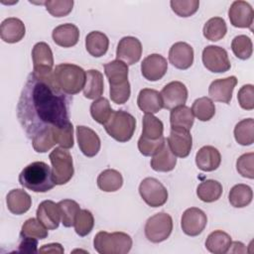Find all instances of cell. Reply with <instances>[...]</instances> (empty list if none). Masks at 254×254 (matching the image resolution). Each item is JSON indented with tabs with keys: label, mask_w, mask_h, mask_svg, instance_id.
Here are the masks:
<instances>
[{
	"label": "cell",
	"mask_w": 254,
	"mask_h": 254,
	"mask_svg": "<svg viewBox=\"0 0 254 254\" xmlns=\"http://www.w3.org/2000/svg\"><path fill=\"white\" fill-rule=\"evenodd\" d=\"M17 117L29 138L46 128L69 122L68 99L53 74L41 77L30 73L17 105Z\"/></svg>",
	"instance_id": "cell-1"
},
{
	"label": "cell",
	"mask_w": 254,
	"mask_h": 254,
	"mask_svg": "<svg viewBox=\"0 0 254 254\" xmlns=\"http://www.w3.org/2000/svg\"><path fill=\"white\" fill-rule=\"evenodd\" d=\"M104 72L108 78L110 98L116 104L127 102L131 94L128 81V65L119 60H114L104 64Z\"/></svg>",
	"instance_id": "cell-2"
},
{
	"label": "cell",
	"mask_w": 254,
	"mask_h": 254,
	"mask_svg": "<svg viewBox=\"0 0 254 254\" xmlns=\"http://www.w3.org/2000/svg\"><path fill=\"white\" fill-rule=\"evenodd\" d=\"M19 184L35 192H46L56 186L52 170L45 162H33L26 166L19 175Z\"/></svg>",
	"instance_id": "cell-3"
},
{
	"label": "cell",
	"mask_w": 254,
	"mask_h": 254,
	"mask_svg": "<svg viewBox=\"0 0 254 254\" xmlns=\"http://www.w3.org/2000/svg\"><path fill=\"white\" fill-rule=\"evenodd\" d=\"M54 80L59 88L67 95H73L83 89L86 71L73 64H60L56 65Z\"/></svg>",
	"instance_id": "cell-4"
},
{
	"label": "cell",
	"mask_w": 254,
	"mask_h": 254,
	"mask_svg": "<svg viewBox=\"0 0 254 254\" xmlns=\"http://www.w3.org/2000/svg\"><path fill=\"white\" fill-rule=\"evenodd\" d=\"M93 246L99 254H126L131 250L132 238L125 232L99 231L93 239Z\"/></svg>",
	"instance_id": "cell-5"
},
{
	"label": "cell",
	"mask_w": 254,
	"mask_h": 254,
	"mask_svg": "<svg viewBox=\"0 0 254 254\" xmlns=\"http://www.w3.org/2000/svg\"><path fill=\"white\" fill-rule=\"evenodd\" d=\"M103 126L110 137L118 142L124 143L133 137L136 129V119L124 110H116L112 112Z\"/></svg>",
	"instance_id": "cell-6"
},
{
	"label": "cell",
	"mask_w": 254,
	"mask_h": 254,
	"mask_svg": "<svg viewBox=\"0 0 254 254\" xmlns=\"http://www.w3.org/2000/svg\"><path fill=\"white\" fill-rule=\"evenodd\" d=\"M52 163V174L56 185H64L68 183L74 173L72 157L70 153L62 147L55 148L50 153Z\"/></svg>",
	"instance_id": "cell-7"
},
{
	"label": "cell",
	"mask_w": 254,
	"mask_h": 254,
	"mask_svg": "<svg viewBox=\"0 0 254 254\" xmlns=\"http://www.w3.org/2000/svg\"><path fill=\"white\" fill-rule=\"evenodd\" d=\"M173 219L166 212H159L149 217L145 224V235L153 243L165 241L172 233Z\"/></svg>",
	"instance_id": "cell-8"
},
{
	"label": "cell",
	"mask_w": 254,
	"mask_h": 254,
	"mask_svg": "<svg viewBox=\"0 0 254 254\" xmlns=\"http://www.w3.org/2000/svg\"><path fill=\"white\" fill-rule=\"evenodd\" d=\"M139 193L151 207L162 206L168 200L167 189L155 178L144 179L139 186Z\"/></svg>",
	"instance_id": "cell-9"
},
{
	"label": "cell",
	"mask_w": 254,
	"mask_h": 254,
	"mask_svg": "<svg viewBox=\"0 0 254 254\" xmlns=\"http://www.w3.org/2000/svg\"><path fill=\"white\" fill-rule=\"evenodd\" d=\"M33 73L37 76H49L53 74L54 57L50 46L45 42L37 43L32 50Z\"/></svg>",
	"instance_id": "cell-10"
},
{
	"label": "cell",
	"mask_w": 254,
	"mask_h": 254,
	"mask_svg": "<svg viewBox=\"0 0 254 254\" xmlns=\"http://www.w3.org/2000/svg\"><path fill=\"white\" fill-rule=\"evenodd\" d=\"M203 65L211 72L221 73L230 69L227 52L218 46H207L202 51Z\"/></svg>",
	"instance_id": "cell-11"
},
{
	"label": "cell",
	"mask_w": 254,
	"mask_h": 254,
	"mask_svg": "<svg viewBox=\"0 0 254 254\" xmlns=\"http://www.w3.org/2000/svg\"><path fill=\"white\" fill-rule=\"evenodd\" d=\"M167 142L173 154L179 158L188 157L192 147V137L190 130L180 127H171Z\"/></svg>",
	"instance_id": "cell-12"
},
{
	"label": "cell",
	"mask_w": 254,
	"mask_h": 254,
	"mask_svg": "<svg viewBox=\"0 0 254 254\" xmlns=\"http://www.w3.org/2000/svg\"><path fill=\"white\" fill-rule=\"evenodd\" d=\"M207 223L206 214L197 207H190L185 210L182 215L181 226L189 236H197L205 228Z\"/></svg>",
	"instance_id": "cell-13"
},
{
	"label": "cell",
	"mask_w": 254,
	"mask_h": 254,
	"mask_svg": "<svg viewBox=\"0 0 254 254\" xmlns=\"http://www.w3.org/2000/svg\"><path fill=\"white\" fill-rule=\"evenodd\" d=\"M160 93L163 99L164 108L170 110L185 105L188 99V88L181 81L169 82L163 87Z\"/></svg>",
	"instance_id": "cell-14"
},
{
	"label": "cell",
	"mask_w": 254,
	"mask_h": 254,
	"mask_svg": "<svg viewBox=\"0 0 254 254\" xmlns=\"http://www.w3.org/2000/svg\"><path fill=\"white\" fill-rule=\"evenodd\" d=\"M142 56V45L141 42L131 36L123 37L117 46L116 58L122 61L127 65H131L139 62Z\"/></svg>",
	"instance_id": "cell-15"
},
{
	"label": "cell",
	"mask_w": 254,
	"mask_h": 254,
	"mask_svg": "<svg viewBox=\"0 0 254 254\" xmlns=\"http://www.w3.org/2000/svg\"><path fill=\"white\" fill-rule=\"evenodd\" d=\"M228 17L232 26L252 30L254 12L248 2L242 0L234 1L228 10Z\"/></svg>",
	"instance_id": "cell-16"
},
{
	"label": "cell",
	"mask_w": 254,
	"mask_h": 254,
	"mask_svg": "<svg viewBox=\"0 0 254 254\" xmlns=\"http://www.w3.org/2000/svg\"><path fill=\"white\" fill-rule=\"evenodd\" d=\"M167 60L159 54H151L147 56L141 64L142 75L149 81H157L161 79L167 72Z\"/></svg>",
	"instance_id": "cell-17"
},
{
	"label": "cell",
	"mask_w": 254,
	"mask_h": 254,
	"mask_svg": "<svg viewBox=\"0 0 254 254\" xmlns=\"http://www.w3.org/2000/svg\"><path fill=\"white\" fill-rule=\"evenodd\" d=\"M77 144L83 155L86 157H94L100 150L101 142L99 136L89 127L78 125L76 127Z\"/></svg>",
	"instance_id": "cell-18"
},
{
	"label": "cell",
	"mask_w": 254,
	"mask_h": 254,
	"mask_svg": "<svg viewBox=\"0 0 254 254\" xmlns=\"http://www.w3.org/2000/svg\"><path fill=\"white\" fill-rule=\"evenodd\" d=\"M236 84L237 78L234 75L215 79L208 87V95L214 101L228 104L232 98V93Z\"/></svg>",
	"instance_id": "cell-19"
},
{
	"label": "cell",
	"mask_w": 254,
	"mask_h": 254,
	"mask_svg": "<svg viewBox=\"0 0 254 254\" xmlns=\"http://www.w3.org/2000/svg\"><path fill=\"white\" fill-rule=\"evenodd\" d=\"M170 63L179 69H188L193 63V49L185 42L175 43L169 51Z\"/></svg>",
	"instance_id": "cell-20"
},
{
	"label": "cell",
	"mask_w": 254,
	"mask_h": 254,
	"mask_svg": "<svg viewBox=\"0 0 254 254\" xmlns=\"http://www.w3.org/2000/svg\"><path fill=\"white\" fill-rule=\"evenodd\" d=\"M37 218L47 229H56L60 225L61 212L58 203L53 200L42 201L36 211Z\"/></svg>",
	"instance_id": "cell-21"
},
{
	"label": "cell",
	"mask_w": 254,
	"mask_h": 254,
	"mask_svg": "<svg viewBox=\"0 0 254 254\" xmlns=\"http://www.w3.org/2000/svg\"><path fill=\"white\" fill-rule=\"evenodd\" d=\"M151 168L156 172H170L175 169L177 164V158L171 151L167 139H165L163 145L152 156Z\"/></svg>",
	"instance_id": "cell-22"
},
{
	"label": "cell",
	"mask_w": 254,
	"mask_h": 254,
	"mask_svg": "<svg viewBox=\"0 0 254 254\" xmlns=\"http://www.w3.org/2000/svg\"><path fill=\"white\" fill-rule=\"evenodd\" d=\"M26 33L24 23L15 17H10L2 21L0 26L1 39L9 44L20 42Z\"/></svg>",
	"instance_id": "cell-23"
},
{
	"label": "cell",
	"mask_w": 254,
	"mask_h": 254,
	"mask_svg": "<svg viewBox=\"0 0 254 254\" xmlns=\"http://www.w3.org/2000/svg\"><path fill=\"white\" fill-rule=\"evenodd\" d=\"M52 37L58 46L70 48L77 44L79 40V30L75 25L66 23L56 27L53 30Z\"/></svg>",
	"instance_id": "cell-24"
},
{
	"label": "cell",
	"mask_w": 254,
	"mask_h": 254,
	"mask_svg": "<svg viewBox=\"0 0 254 254\" xmlns=\"http://www.w3.org/2000/svg\"><path fill=\"white\" fill-rule=\"evenodd\" d=\"M221 163L219 151L212 146L201 147L195 155V164L203 172H212L216 170Z\"/></svg>",
	"instance_id": "cell-25"
},
{
	"label": "cell",
	"mask_w": 254,
	"mask_h": 254,
	"mask_svg": "<svg viewBox=\"0 0 254 254\" xmlns=\"http://www.w3.org/2000/svg\"><path fill=\"white\" fill-rule=\"evenodd\" d=\"M137 104L145 114L157 113L164 107L161 93L152 88H143L140 90Z\"/></svg>",
	"instance_id": "cell-26"
},
{
	"label": "cell",
	"mask_w": 254,
	"mask_h": 254,
	"mask_svg": "<svg viewBox=\"0 0 254 254\" xmlns=\"http://www.w3.org/2000/svg\"><path fill=\"white\" fill-rule=\"evenodd\" d=\"M6 203L10 212L20 215L30 209L32 205V198L24 190L14 189L8 192L6 196Z\"/></svg>",
	"instance_id": "cell-27"
},
{
	"label": "cell",
	"mask_w": 254,
	"mask_h": 254,
	"mask_svg": "<svg viewBox=\"0 0 254 254\" xmlns=\"http://www.w3.org/2000/svg\"><path fill=\"white\" fill-rule=\"evenodd\" d=\"M109 46L107 36L99 31H92L85 37V49L94 58H100L106 54Z\"/></svg>",
	"instance_id": "cell-28"
},
{
	"label": "cell",
	"mask_w": 254,
	"mask_h": 254,
	"mask_svg": "<svg viewBox=\"0 0 254 254\" xmlns=\"http://www.w3.org/2000/svg\"><path fill=\"white\" fill-rule=\"evenodd\" d=\"M104 83L102 73L97 69H88L86 71L83 95L87 99H97L102 95Z\"/></svg>",
	"instance_id": "cell-29"
},
{
	"label": "cell",
	"mask_w": 254,
	"mask_h": 254,
	"mask_svg": "<svg viewBox=\"0 0 254 254\" xmlns=\"http://www.w3.org/2000/svg\"><path fill=\"white\" fill-rule=\"evenodd\" d=\"M163 122L153 114L146 113L143 117L142 135L139 139L145 141H157L163 136Z\"/></svg>",
	"instance_id": "cell-30"
},
{
	"label": "cell",
	"mask_w": 254,
	"mask_h": 254,
	"mask_svg": "<svg viewBox=\"0 0 254 254\" xmlns=\"http://www.w3.org/2000/svg\"><path fill=\"white\" fill-rule=\"evenodd\" d=\"M231 242V237L228 233L222 230H215L207 236L205 247L213 254H224L230 249Z\"/></svg>",
	"instance_id": "cell-31"
},
{
	"label": "cell",
	"mask_w": 254,
	"mask_h": 254,
	"mask_svg": "<svg viewBox=\"0 0 254 254\" xmlns=\"http://www.w3.org/2000/svg\"><path fill=\"white\" fill-rule=\"evenodd\" d=\"M123 185L122 175L113 169H107L101 172L97 177L98 188L106 192L116 191Z\"/></svg>",
	"instance_id": "cell-32"
},
{
	"label": "cell",
	"mask_w": 254,
	"mask_h": 254,
	"mask_svg": "<svg viewBox=\"0 0 254 254\" xmlns=\"http://www.w3.org/2000/svg\"><path fill=\"white\" fill-rule=\"evenodd\" d=\"M196 194L201 201H216L222 194V186L215 180L203 181L198 185L196 189Z\"/></svg>",
	"instance_id": "cell-33"
},
{
	"label": "cell",
	"mask_w": 254,
	"mask_h": 254,
	"mask_svg": "<svg viewBox=\"0 0 254 254\" xmlns=\"http://www.w3.org/2000/svg\"><path fill=\"white\" fill-rule=\"evenodd\" d=\"M194 122V116L190 107L186 105L173 108L170 114L171 127H180L190 130Z\"/></svg>",
	"instance_id": "cell-34"
},
{
	"label": "cell",
	"mask_w": 254,
	"mask_h": 254,
	"mask_svg": "<svg viewBox=\"0 0 254 254\" xmlns=\"http://www.w3.org/2000/svg\"><path fill=\"white\" fill-rule=\"evenodd\" d=\"M252 189L244 184L233 186L228 194L229 202L234 207H245L252 201Z\"/></svg>",
	"instance_id": "cell-35"
},
{
	"label": "cell",
	"mask_w": 254,
	"mask_h": 254,
	"mask_svg": "<svg viewBox=\"0 0 254 254\" xmlns=\"http://www.w3.org/2000/svg\"><path fill=\"white\" fill-rule=\"evenodd\" d=\"M234 138L242 146L252 145L254 142V120L247 118L239 121L234 127Z\"/></svg>",
	"instance_id": "cell-36"
},
{
	"label": "cell",
	"mask_w": 254,
	"mask_h": 254,
	"mask_svg": "<svg viewBox=\"0 0 254 254\" xmlns=\"http://www.w3.org/2000/svg\"><path fill=\"white\" fill-rule=\"evenodd\" d=\"M203 36L206 40L216 42L221 40L227 32V27L224 19L220 17L210 18L203 26Z\"/></svg>",
	"instance_id": "cell-37"
},
{
	"label": "cell",
	"mask_w": 254,
	"mask_h": 254,
	"mask_svg": "<svg viewBox=\"0 0 254 254\" xmlns=\"http://www.w3.org/2000/svg\"><path fill=\"white\" fill-rule=\"evenodd\" d=\"M193 116L200 121H208L215 114V106L212 100L206 96L195 99L191 106Z\"/></svg>",
	"instance_id": "cell-38"
},
{
	"label": "cell",
	"mask_w": 254,
	"mask_h": 254,
	"mask_svg": "<svg viewBox=\"0 0 254 254\" xmlns=\"http://www.w3.org/2000/svg\"><path fill=\"white\" fill-rule=\"evenodd\" d=\"M60 212H61V218L62 223L64 227H71L74 224L75 216L80 210L79 204L72 199H63L59 201L58 203Z\"/></svg>",
	"instance_id": "cell-39"
},
{
	"label": "cell",
	"mask_w": 254,
	"mask_h": 254,
	"mask_svg": "<svg viewBox=\"0 0 254 254\" xmlns=\"http://www.w3.org/2000/svg\"><path fill=\"white\" fill-rule=\"evenodd\" d=\"M114 110L111 108L108 99L99 97L95 99L90 105V114L92 118L99 124H104L111 116Z\"/></svg>",
	"instance_id": "cell-40"
},
{
	"label": "cell",
	"mask_w": 254,
	"mask_h": 254,
	"mask_svg": "<svg viewBox=\"0 0 254 254\" xmlns=\"http://www.w3.org/2000/svg\"><path fill=\"white\" fill-rule=\"evenodd\" d=\"M52 129L56 144L64 149H70L73 147V126L70 121L64 126H55L52 127Z\"/></svg>",
	"instance_id": "cell-41"
},
{
	"label": "cell",
	"mask_w": 254,
	"mask_h": 254,
	"mask_svg": "<svg viewBox=\"0 0 254 254\" xmlns=\"http://www.w3.org/2000/svg\"><path fill=\"white\" fill-rule=\"evenodd\" d=\"M20 236L45 239L48 237V230L38 218H29L22 225Z\"/></svg>",
	"instance_id": "cell-42"
},
{
	"label": "cell",
	"mask_w": 254,
	"mask_h": 254,
	"mask_svg": "<svg viewBox=\"0 0 254 254\" xmlns=\"http://www.w3.org/2000/svg\"><path fill=\"white\" fill-rule=\"evenodd\" d=\"M32 145L34 150L38 153H46L52 149L56 145L52 127L46 128L36 134L32 138Z\"/></svg>",
	"instance_id": "cell-43"
},
{
	"label": "cell",
	"mask_w": 254,
	"mask_h": 254,
	"mask_svg": "<svg viewBox=\"0 0 254 254\" xmlns=\"http://www.w3.org/2000/svg\"><path fill=\"white\" fill-rule=\"evenodd\" d=\"M233 54L240 60H247L252 56L253 45L252 41L246 35H238L234 37L231 43Z\"/></svg>",
	"instance_id": "cell-44"
},
{
	"label": "cell",
	"mask_w": 254,
	"mask_h": 254,
	"mask_svg": "<svg viewBox=\"0 0 254 254\" xmlns=\"http://www.w3.org/2000/svg\"><path fill=\"white\" fill-rule=\"evenodd\" d=\"M73 226L77 235L83 237L89 234L94 226L92 213L87 209H80L75 216Z\"/></svg>",
	"instance_id": "cell-45"
},
{
	"label": "cell",
	"mask_w": 254,
	"mask_h": 254,
	"mask_svg": "<svg viewBox=\"0 0 254 254\" xmlns=\"http://www.w3.org/2000/svg\"><path fill=\"white\" fill-rule=\"evenodd\" d=\"M170 4L172 10L180 17H190L199 7L198 0H172Z\"/></svg>",
	"instance_id": "cell-46"
},
{
	"label": "cell",
	"mask_w": 254,
	"mask_h": 254,
	"mask_svg": "<svg viewBox=\"0 0 254 254\" xmlns=\"http://www.w3.org/2000/svg\"><path fill=\"white\" fill-rule=\"evenodd\" d=\"M44 5L46 6L47 11L54 17H64L68 15L73 7L72 0H54V1H45Z\"/></svg>",
	"instance_id": "cell-47"
},
{
	"label": "cell",
	"mask_w": 254,
	"mask_h": 254,
	"mask_svg": "<svg viewBox=\"0 0 254 254\" xmlns=\"http://www.w3.org/2000/svg\"><path fill=\"white\" fill-rule=\"evenodd\" d=\"M236 170L244 178H254V153H246L241 155L236 161Z\"/></svg>",
	"instance_id": "cell-48"
},
{
	"label": "cell",
	"mask_w": 254,
	"mask_h": 254,
	"mask_svg": "<svg viewBox=\"0 0 254 254\" xmlns=\"http://www.w3.org/2000/svg\"><path fill=\"white\" fill-rule=\"evenodd\" d=\"M237 99L243 109L252 110L254 108V86L252 84L243 85L237 93Z\"/></svg>",
	"instance_id": "cell-49"
},
{
	"label": "cell",
	"mask_w": 254,
	"mask_h": 254,
	"mask_svg": "<svg viewBox=\"0 0 254 254\" xmlns=\"http://www.w3.org/2000/svg\"><path fill=\"white\" fill-rule=\"evenodd\" d=\"M165 137L160 138L157 141H145V140H138V149L140 153L146 157H152L157 150L163 145L165 141Z\"/></svg>",
	"instance_id": "cell-50"
},
{
	"label": "cell",
	"mask_w": 254,
	"mask_h": 254,
	"mask_svg": "<svg viewBox=\"0 0 254 254\" xmlns=\"http://www.w3.org/2000/svg\"><path fill=\"white\" fill-rule=\"evenodd\" d=\"M38 246V239L33 237H21L18 251L21 253H36Z\"/></svg>",
	"instance_id": "cell-51"
},
{
	"label": "cell",
	"mask_w": 254,
	"mask_h": 254,
	"mask_svg": "<svg viewBox=\"0 0 254 254\" xmlns=\"http://www.w3.org/2000/svg\"><path fill=\"white\" fill-rule=\"evenodd\" d=\"M64 250L60 243L46 244V245H43L39 250L40 253H59V254L64 253Z\"/></svg>",
	"instance_id": "cell-52"
}]
</instances>
